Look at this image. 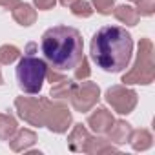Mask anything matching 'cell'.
<instances>
[{
    "label": "cell",
    "mask_w": 155,
    "mask_h": 155,
    "mask_svg": "<svg viewBox=\"0 0 155 155\" xmlns=\"http://www.w3.org/2000/svg\"><path fill=\"white\" fill-rule=\"evenodd\" d=\"M91 58L108 73L122 71L131 58V35L119 26H104L91 38Z\"/></svg>",
    "instance_id": "1"
},
{
    "label": "cell",
    "mask_w": 155,
    "mask_h": 155,
    "mask_svg": "<svg viewBox=\"0 0 155 155\" xmlns=\"http://www.w3.org/2000/svg\"><path fill=\"white\" fill-rule=\"evenodd\" d=\"M40 48L48 64L58 71L73 69L84 57L82 35L69 26L49 28L42 35Z\"/></svg>",
    "instance_id": "2"
},
{
    "label": "cell",
    "mask_w": 155,
    "mask_h": 155,
    "mask_svg": "<svg viewBox=\"0 0 155 155\" xmlns=\"http://www.w3.org/2000/svg\"><path fill=\"white\" fill-rule=\"evenodd\" d=\"M46 71H48V66L42 58L35 57L33 53H26L17 66L18 88L29 95L38 93L46 81Z\"/></svg>",
    "instance_id": "3"
},
{
    "label": "cell",
    "mask_w": 155,
    "mask_h": 155,
    "mask_svg": "<svg viewBox=\"0 0 155 155\" xmlns=\"http://www.w3.org/2000/svg\"><path fill=\"white\" fill-rule=\"evenodd\" d=\"M155 79V64H153V44L150 38H140L139 51L133 68L124 73V84H151Z\"/></svg>",
    "instance_id": "4"
},
{
    "label": "cell",
    "mask_w": 155,
    "mask_h": 155,
    "mask_svg": "<svg viewBox=\"0 0 155 155\" xmlns=\"http://www.w3.org/2000/svg\"><path fill=\"white\" fill-rule=\"evenodd\" d=\"M42 102H44V126H48L55 133L68 131L71 124V111L68 110V106L62 101L57 102L46 97L42 99Z\"/></svg>",
    "instance_id": "5"
},
{
    "label": "cell",
    "mask_w": 155,
    "mask_h": 155,
    "mask_svg": "<svg viewBox=\"0 0 155 155\" xmlns=\"http://www.w3.org/2000/svg\"><path fill=\"white\" fill-rule=\"evenodd\" d=\"M106 102L120 115H128L135 110L137 106V91L135 90H130L120 84L117 86H111L108 91H106Z\"/></svg>",
    "instance_id": "6"
},
{
    "label": "cell",
    "mask_w": 155,
    "mask_h": 155,
    "mask_svg": "<svg viewBox=\"0 0 155 155\" xmlns=\"http://www.w3.org/2000/svg\"><path fill=\"white\" fill-rule=\"evenodd\" d=\"M99 99H101L99 86L95 82H84L82 81V84H77L75 86L69 101H71V104H73V108L77 111L84 113V111H90L99 102Z\"/></svg>",
    "instance_id": "7"
},
{
    "label": "cell",
    "mask_w": 155,
    "mask_h": 155,
    "mask_svg": "<svg viewBox=\"0 0 155 155\" xmlns=\"http://www.w3.org/2000/svg\"><path fill=\"white\" fill-rule=\"evenodd\" d=\"M15 108L18 115L31 126H44V102L42 99H31V97H17Z\"/></svg>",
    "instance_id": "8"
},
{
    "label": "cell",
    "mask_w": 155,
    "mask_h": 155,
    "mask_svg": "<svg viewBox=\"0 0 155 155\" xmlns=\"http://www.w3.org/2000/svg\"><path fill=\"white\" fill-rule=\"evenodd\" d=\"M113 122H115V119H113L111 111H108L106 108H97V110H93V113L88 117V126H90L95 133H99V135L108 133V130L111 128Z\"/></svg>",
    "instance_id": "9"
},
{
    "label": "cell",
    "mask_w": 155,
    "mask_h": 155,
    "mask_svg": "<svg viewBox=\"0 0 155 155\" xmlns=\"http://www.w3.org/2000/svg\"><path fill=\"white\" fill-rule=\"evenodd\" d=\"M90 139H91V133L88 131V128H84L82 124H75L68 137V146L71 151H86Z\"/></svg>",
    "instance_id": "10"
},
{
    "label": "cell",
    "mask_w": 155,
    "mask_h": 155,
    "mask_svg": "<svg viewBox=\"0 0 155 155\" xmlns=\"http://www.w3.org/2000/svg\"><path fill=\"white\" fill-rule=\"evenodd\" d=\"M37 142V133L31 130H17L13 133V137L9 139V146L13 151H26L28 148H31Z\"/></svg>",
    "instance_id": "11"
},
{
    "label": "cell",
    "mask_w": 155,
    "mask_h": 155,
    "mask_svg": "<svg viewBox=\"0 0 155 155\" xmlns=\"http://www.w3.org/2000/svg\"><path fill=\"white\" fill-rule=\"evenodd\" d=\"M131 133V126L126 120H115L108 130V140L113 144H126Z\"/></svg>",
    "instance_id": "12"
},
{
    "label": "cell",
    "mask_w": 155,
    "mask_h": 155,
    "mask_svg": "<svg viewBox=\"0 0 155 155\" xmlns=\"http://www.w3.org/2000/svg\"><path fill=\"white\" fill-rule=\"evenodd\" d=\"M75 82H71V81H68L66 77L64 79H60V81H57V82H53L51 84V91H49V97H53V101H69L71 99V93H73V90H75Z\"/></svg>",
    "instance_id": "13"
},
{
    "label": "cell",
    "mask_w": 155,
    "mask_h": 155,
    "mask_svg": "<svg viewBox=\"0 0 155 155\" xmlns=\"http://www.w3.org/2000/svg\"><path fill=\"white\" fill-rule=\"evenodd\" d=\"M13 18H15L17 24L28 28V26L35 24V20H37V11L33 9V6L20 2L17 8H13Z\"/></svg>",
    "instance_id": "14"
},
{
    "label": "cell",
    "mask_w": 155,
    "mask_h": 155,
    "mask_svg": "<svg viewBox=\"0 0 155 155\" xmlns=\"http://www.w3.org/2000/svg\"><path fill=\"white\" fill-rule=\"evenodd\" d=\"M128 142L131 144V148H133L135 151H144V150L151 148L153 137H151V133H150L148 130H135V131L131 130Z\"/></svg>",
    "instance_id": "15"
},
{
    "label": "cell",
    "mask_w": 155,
    "mask_h": 155,
    "mask_svg": "<svg viewBox=\"0 0 155 155\" xmlns=\"http://www.w3.org/2000/svg\"><path fill=\"white\" fill-rule=\"evenodd\" d=\"M17 130H18V124L13 115L0 113V140H9Z\"/></svg>",
    "instance_id": "16"
},
{
    "label": "cell",
    "mask_w": 155,
    "mask_h": 155,
    "mask_svg": "<svg viewBox=\"0 0 155 155\" xmlns=\"http://www.w3.org/2000/svg\"><path fill=\"white\" fill-rule=\"evenodd\" d=\"M113 15H115L117 20H120L126 26H137V22H139V13L131 6H126V4L124 6H117L113 9Z\"/></svg>",
    "instance_id": "17"
},
{
    "label": "cell",
    "mask_w": 155,
    "mask_h": 155,
    "mask_svg": "<svg viewBox=\"0 0 155 155\" xmlns=\"http://www.w3.org/2000/svg\"><path fill=\"white\" fill-rule=\"evenodd\" d=\"M115 150L117 148L108 139H101V137H93L91 135V139H90L84 153H110V151H115Z\"/></svg>",
    "instance_id": "18"
},
{
    "label": "cell",
    "mask_w": 155,
    "mask_h": 155,
    "mask_svg": "<svg viewBox=\"0 0 155 155\" xmlns=\"http://www.w3.org/2000/svg\"><path fill=\"white\" fill-rule=\"evenodd\" d=\"M69 8H71V13L75 17H81V18H88V17L93 15V8H91L90 2H86V0H75Z\"/></svg>",
    "instance_id": "19"
},
{
    "label": "cell",
    "mask_w": 155,
    "mask_h": 155,
    "mask_svg": "<svg viewBox=\"0 0 155 155\" xmlns=\"http://www.w3.org/2000/svg\"><path fill=\"white\" fill-rule=\"evenodd\" d=\"M18 57H20V51H18V48H17V46L6 44V46H2V48H0V64L8 66V64L15 62Z\"/></svg>",
    "instance_id": "20"
},
{
    "label": "cell",
    "mask_w": 155,
    "mask_h": 155,
    "mask_svg": "<svg viewBox=\"0 0 155 155\" xmlns=\"http://www.w3.org/2000/svg\"><path fill=\"white\" fill-rule=\"evenodd\" d=\"M137 2V13L140 17H151L155 13V0H135Z\"/></svg>",
    "instance_id": "21"
},
{
    "label": "cell",
    "mask_w": 155,
    "mask_h": 155,
    "mask_svg": "<svg viewBox=\"0 0 155 155\" xmlns=\"http://www.w3.org/2000/svg\"><path fill=\"white\" fill-rule=\"evenodd\" d=\"M73 69H75V79H77V81H86L88 77H90V73H91V69H90V62H88L86 57H82V60L77 64Z\"/></svg>",
    "instance_id": "22"
},
{
    "label": "cell",
    "mask_w": 155,
    "mask_h": 155,
    "mask_svg": "<svg viewBox=\"0 0 155 155\" xmlns=\"http://www.w3.org/2000/svg\"><path fill=\"white\" fill-rule=\"evenodd\" d=\"M113 6H115V0H93V8L101 15H111Z\"/></svg>",
    "instance_id": "23"
},
{
    "label": "cell",
    "mask_w": 155,
    "mask_h": 155,
    "mask_svg": "<svg viewBox=\"0 0 155 155\" xmlns=\"http://www.w3.org/2000/svg\"><path fill=\"white\" fill-rule=\"evenodd\" d=\"M55 4H57V0H35V8L37 9H42V11L53 9Z\"/></svg>",
    "instance_id": "24"
},
{
    "label": "cell",
    "mask_w": 155,
    "mask_h": 155,
    "mask_svg": "<svg viewBox=\"0 0 155 155\" xmlns=\"http://www.w3.org/2000/svg\"><path fill=\"white\" fill-rule=\"evenodd\" d=\"M20 4V0H0V6L2 8H8V9H13Z\"/></svg>",
    "instance_id": "25"
},
{
    "label": "cell",
    "mask_w": 155,
    "mask_h": 155,
    "mask_svg": "<svg viewBox=\"0 0 155 155\" xmlns=\"http://www.w3.org/2000/svg\"><path fill=\"white\" fill-rule=\"evenodd\" d=\"M58 2H60L62 6H66V8H68V6H71V4L75 2V0H58Z\"/></svg>",
    "instance_id": "26"
},
{
    "label": "cell",
    "mask_w": 155,
    "mask_h": 155,
    "mask_svg": "<svg viewBox=\"0 0 155 155\" xmlns=\"http://www.w3.org/2000/svg\"><path fill=\"white\" fill-rule=\"evenodd\" d=\"M4 84V79H2V71H0V86Z\"/></svg>",
    "instance_id": "27"
},
{
    "label": "cell",
    "mask_w": 155,
    "mask_h": 155,
    "mask_svg": "<svg viewBox=\"0 0 155 155\" xmlns=\"http://www.w3.org/2000/svg\"><path fill=\"white\" fill-rule=\"evenodd\" d=\"M131 2H135V0H131Z\"/></svg>",
    "instance_id": "28"
}]
</instances>
